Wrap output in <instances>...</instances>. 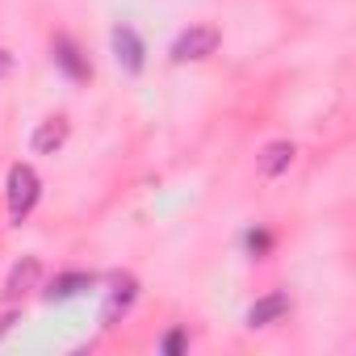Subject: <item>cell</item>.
Listing matches in <instances>:
<instances>
[{
    "label": "cell",
    "mask_w": 356,
    "mask_h": 356,
    "mask_svg": "<svg viewBox=\"0 0 356 356\" xmlns=\"http://www.w3.org/2000/svg\"><path fill=\"white\" fill-rule=\"evenodd\" d=\"M38 193H42V181H38V172H34L30 163L9 168V210H13L17 222L38 206Z\"/></svg>",
    "instance_id": "cell-1"
},
{
    "label": "cell",
    "mask_w": 356,
    "mask_h": 356,
    "mask_svg": "<svg viewBox=\"0 0 356 356\" xmlns=\"http://www.w3.org/2000/svg\"><path fill=\"white\" fill-rule=\"evenodd\" d=\"M84 289H92V277H88V273H63V277H55V281H51L47 298H51V302H63V298L84 293Z\"/></svg>",
    "instance_id": "cell-10"
},
{
    "label": "cell",
    "mask_w": 356,
    "mask_h": 356,
    "mask_svg": "<svg viewBox=\"0 0 356 356\" xmlns=\"http://www.w3.org/2000/svg\"><path fill=\"white\" fill-rule=\"evenodd\" d=\"M9 67H13V55H9V51H0V76H9Z\"/></svg>",
    "instance_id": "cell-12"
},
{
    "label": "cell",
    "mask_w": 356,
    "mask_h": 356,
    "mask_svg": "<svg viewBox=\"0 0 356 356\" xmlns=\"http://www.w3.org/2000/svg\"><path fill=\"white\" fill-rule=\"evenodd\" d=\"M285 314H289V293L273 289V293H264L260 302H252V310H248V327H273V323H281Z\"/></svg>",
    "instance_id": "cell-4"
},
{
    "label": "cell",
    "mask_w": 356,
    "mask_h": 356,
    "mask_svg": "<svg viewBox=\"0 0 356 356\" xmlns=\"http://www.w3.org/2000/svg\"><path fill=\"white\" fill-rule=\"evenodd\" d=\"M55 63H59L72 80H88V63L80 59V51H76L72 38H55Z\"/></svg>",
    "instance_id": "cell-9"
},
{
    "label": "cell",
    "mask_w": 356,
    "mask_h": 356,
    "mask_svg": "<svg viewBox=\"0 0 356 356\" xmlns=\"http://www.w3.org/2000/svg\"><path fill=\"white\" fill-rule=\"evenodd\" d=\"M134 298H138L134 277H118V281H113V289H109V298H105V306H101V323H105V327H113L118 318H126V314H130V306H134Z\"/></svg>",
    "instance_id": "cell-3"
},
{
    "label": "cell",
    "mask_w": 356,
    "mask_h": 356,
    "mask_svg": "<svg viewBox=\"0 0 356 356\" xmlns=\"http://www.w3.org/2000/svg\"><path fill=\"white\" fill-rule=\"evenodd\" d=\"M185 343H189V335H185V331H172V335L163 339V352H181Z\"/></svg>",
    "instance_id": "cell-11"
},
{
    "label": "cell",
    "mask_w": 356,
    "mask_h": 356,
    "mask_svg": "<svg viewBox=\"0 0 356 356\" xmlns=\"http://www.w3.org/2000/svg\"><path fill=\"white\" fill-rule=\"evenodd\" d=\"M113 55H118V63L126 67V72H143V38L130 30V26H118L113 30Z\"/></svg>",
    "instance_id": "cell-5"
},
{
    "label": "cell",
    "mask_w": 356,
    "mask_h": 356,
    "mask_svg": "<svg viewBox=\"0 0 356 356\" xmlns=\"http://www.w3.org/2000/svg\"><path fill=\"white\" fill-rule=\"evenodd\" d=\"M38 277H42V264H38L34 256H26V260H17V264L9 268V281H5V289H9V298H17V293H26V289H34V285H38Z\"/></svg>",
    "instance_id": "cell-7"
},
{
    "label": "cell",
    "mask_w": 356,
    "mask_h": 356,
    "mask_svg": "<svg viewBox=\"0 0 356 356\" xmlns=\"http://www.w3.org/2000/svg\"><path fill=\"white\" fill-rule=\"evenodd\" d=\"M63 143H67V122H63V118H51V122H42V126L34 130V151H38V155H55Z\"/></svg>",
    "instance_id": "cell-8"
},
{
    "label": "cell",
    "mask_w": 356,
    "mask_h": 356,
    "mask_svg": "<svg viewBox=\"0 0 356 356\" xmlns=\"http://www.w3.org/2000/svg\"><path fill=\"white\" fill-rule=\"evenodd\" d=\"M214 51H218V26H189L181 38L172 42V59H176V63L210 59Z\"/></svg>",
    "instance_id": "cell-2"
},
{
    "label": "cell",
    "mask_w": 356,
    "mask_h": 356,
    "mask_svg": "<svg viewBox=\"0 0 356 356\" xmlns=\"http://www.w3.org/2000/svg\"><path fill=\"white\" fill-rule=\"evenodd\" d=\"M293 143L289 138H277V143H268L264 151H260V159H256V168H260V176H281L289 163H293Z\"/></svg>",
    "instance_id": "cell-6"
},
{
    "label": "cell",
    "mask_w": 356,
    "mask_h": 356,
    "mask_svg": "<svg viewBox=\"0 0 356 356\" xmlns=\"http://www.w3.org/2000/svg\"><path fill=\"white\" fill-rule=\"evenodd\" d=\"M9 327H13V314H5V318H0V335H5Z\"/></svg>",
    "instance_id": "cell-13"
}]
</instances>
